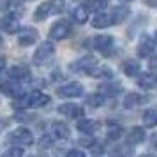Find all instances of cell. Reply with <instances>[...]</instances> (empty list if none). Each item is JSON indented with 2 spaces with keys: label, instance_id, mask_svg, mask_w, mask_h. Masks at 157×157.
Masks as SVG:
<instances>
[{
  "label": "cell",
  "instance_id": "cell-5",
  "mask_svg": "<svg viewBox=\"0 0 157 157\" xmlns=\"http://www.w3.org/2000/svg\"><path fill=\"white\" fill-rule=\"evenodd\" d=\"M9 141L14 143V145H32L34 143V134H32V131L25 127H20L13 131L11 136H9Z\"/></svg>",
  "mask_w": 157,
  "mask_h": 157
},
{
  "label": "cell",
  "instance_id": "cell-11",
  "mask_svg": "<svg viewBox=\"0 0 157 157\" xmlns=\"http://www.w3.org/2000/svg\"><path fill=\"white\" fill-rule=\"evenodd\" d=\"M92 65H95V58L94 57H83L76 60L74 64H71V71H76V72H86Z\"/></svg>",
  "mask_w": 157,
  "mask_h": 157
},
{
  "label": "cell",
  "instance_id": "cell-13",
  "mask_svg": "<svg viewBox=\"0 0 157 157\" xmlns=\"http://www.w3.org/2000/svg\"><path fill=\"white\" fill-rule=\"evenodd\" d=\"M145 140V131L143 127H132L129 129L127 136H125V141L127 145H138V143H141Z\"/></svg>",
  "mask_w": 157,
  "mask_h": 157
},
{
  "label": "cell",
  "instance_id": "cell-25",
  "mask_svg": "<svg viewBox=\"0 0 157 157\" xmlns=\"http://www.w3.org/2000/svg\"><path fill=\"white\" fill-rule=\"evenodd\" d=\"M127 16H129V7L127 6H120V7H117L113 11V14H111V21L113 23H122Z\"/></svg>",
  "mask_w": 157,
  "mask_h": 157
},
{
  "label": "cell",
  "instance_id": "cell-8",
  "mask_svg": "<svg viewBox=\"0 0 157 157\" xmlns=\"http://www.w3.org/2000/svg\"><path fill=\"white\" fill-rule=\"evenodd\" d=\"M58 113L67 118H79V117H83V108L76 106L72 102H65L62 106H58Z\"/></svg>",
  "mask_w": 157,
  "mask_h": 157
},
{
  "label": "cell",
  "instance_id": "cell-18",
  "mask_svg": "<svg viewBox=\"0 0 157 157\" xmlns=\"http://www.w3.org/2000/svg\"><path fill=\"white\" fill-rule=\"evenodd\" d=\"M85 74L92 76V78H111V76H113L108 67H97V65H92Z\"/></svg>",
  "mask_w": 157,
  "mask_h": 157
},
{
  "label": "cell",
  "instance_id": "cell-28",
  "mask_svg": "<svg viewBox=\"0 0 157 157\" xmlns=\"http://www.w3.org/2000/svg\"><path fill=\"white\" fill-rule=\"evenodd\" d=\"M122 136V127L120 125H109L108 131V140H118Z\"/></svg>",
  "mask_w": 157,
  "mask_h": 157
},
{
  "label": "cell",
  "instance_id": "cell-17",
  "mask_svg": "<svg viewBox=\"0 0 157 157\" xmlns=\"http://www.w3.org/2000/svg\"><path fill=\"white\" fill-rule=\"evenodd\" d=\"M50 102V95L41 92H32V97H30V108H41L46 106Z\"/></svg>",
  "mask_w": 157,
  "mask_h": 157
},
{
  "label": "cell",
  "instance_id": "cell-21",
  "mask_svg": "<svg viewBox=\"0 0 157 157\" xmlns=\"http://www.w3.org/2000/svg\"><path fill=\"white\" fill-rule=\"evenodd\" d=\"M122 69H124V72H125L127 76L132 78V76H138V74H140V69H141V67H140V64H138L136 60H125L124 65H122Z\"/></svg>",
  "mask_w": 157,
  "mask_h": 157
},
{
  "label": "cell",
  "instance_id": "cell-16",
  "mask_svg": "<svg viewBox=\"0 0 157 157\" xmlns=\"http://www.w3.org/2000/svg\"><path fill=\"white\" fill-rule=\"evenodd\" d=\"M143 125L145 127H155L157 124V109H154V108H148V109H145L143 111Z\"/></svg>",
  "mask_w": 157,
  "mask_h": 157
},
{
  "label": "cell",
  "instance_id": "cell-34",
  "mask_svg": "<svg viewBox=\"0 0 157 157\" xmlns=\"http://www.w3.org/2000/svg\"><path fill=\"white\" fill-rule=\"evenodd\" d=\"M39 143H41V147H50V145H51V138H48V136L44 138V136H43Z\"/></svg>",
  "mask_w": 157,
  "mask_h": 157
},
{
  "label": "cell",
  "instance_id": "cell-27",
  "mask_svg": "<svg viewBox=\"0 0 157 157\" xmlns=\"http://www.w3.org/2000/svg\"><path fill=\"white\" fill-rule=\"evenodd\" d=\"M138 85L143 86V88H152V86H154V74H152V72L145 74L143 78L138 79Z\"/></svg>",
  "mask_w": 157,
  "mask_h": 157
},
{
  "label": "cell",
  "instance_id": "cell-31",
  "mask_svg": "<svg viewBox=\"0 0 157 157\" xmlns=\"http://www.w3.org/2000/svg\"><path fill=\"white\" fill-rule=\"evenodd\" d=\"M2 157H23V148L21 147H13V148H9Z\"/></svg>",
  "mask_w": 157,
  "mask_h": 157
},
{
  "label": "cell",
  "instance_id": "cell-4",
  "mask_svg": "<svg viewBox=\"0 0 157 157\" xmlns=\"http://www.w3.org/2000/svg\"><path fill=\"white\" fill-rule=\"evenodd\" d=\"M57 95L65 97V99H72V97H79L83 95V85L78 81H71V83H65V85L58 86L57 88Z\"/></svg>",
  "mask_w": 157,
  "mask_h": 157
},
{
  "label": "cell",
  "instance_id": "cell-24",
  "mask_svg": "<svg viewBox=\"0 0 157 157\" xmlns=\"http://www.w3.org/2000/svg\"><path fill=\"white\" fill-rule=\"evenodd\" d=\"M30 97H32V94L16 95L14 102H13V108H16V109H27V108H30Z\"/></svg>",
  "mask_w": 157,
  "mask_h": 157
},
{
  "label": "cell",
  "instance_id": "cell-35",
  "mask_svg": "<svg viewBox=\"0 0 157 157\" xmlns=\"http://www.w3.org/2000/svg\"><path fill=\"white\" fill-rule=\"evenodd\" d=\"M4 69H6V58L0 57V71H4Z\"/></svg>",
  "mask_w": 157,
  "mask_h": 157
},
{
  "label": "cell",
  "instance_id": "cell-29",
  "mask_svg": "<svg viewBox=\"0 0 157 157\" xmlns=\"http://www.w3.org/2000/svg\"><path fill=\"white\" fill-rule=\"evenodd\" d=\"M88 101H90V106L99 108V106H102V104H104V95H102V94H97V95H90V97H88Z\"/></svg>",
  "mask_w": 157,
  "mask_h": 157
},
{
  "label": "cell",
  "instance_id": "cell-14",
  "mask_svg": "<svg viewBox=\"0 0 157 157\" xmlns=\"http://www.w3.org/2000/svg\"><path fill=\"white\" fill-rule=\"evenodd\" d=\"M71 18H72V21H76V23H86V20H88V9L85 6H81V4L74 6L71 11Z\"/></svg>",
  "mask_w": 157,
  "mask_h": 157
},
{
  "label": "cell",
  "instance_id": "cell-15",
  "mask_svg": "<svg viewBox=\"0 0 157 157\" xmlns=\"http://www.w3.org/2000/svg\"><path fill=\"white\" fill-rule=\"evenodd\" d=\"M51 132H53V136L58 138V140L69 138V127L65 125L64 122H53V124H51Z\"/></svg>",
  "mask_w": 157,
  "mask_h": 157
},
{
  "label": "cell",
  "instance_id": "cell-19",
  "mask_svg": "<svg viewBox=\"0 0 157 157\" xmlns=\"http://www.w3.org/2000/svg\"><path fill=\"white\" fill-rule=\"evenodd\" d=\"M0 92L4 94V95L14 97V95H18V85H14L13 81H6V79H0Z\"/></svg>",
  "mask_w": 157,
  "mask_h": 157
},
{
  "label": "cell",
  "instance_id": "cell-37",
  "mask_svg": "<svg viewBox=\"0 0 157 157\" xmlns=\"http://www.w3.org/2000/svg\"><path fill=\"white\" fill-rule=\"evenodd\" d=\"M141 157H152V155H148V154H145V155H141Z\"/></svg>",
  "mask_w": 157,
  "mask_h": 157
},
{
  "label": "cell",
  "instance_id": "cell-32",
  "mask_svg": "<svg viewBox=\"0 0 157 157\" xmlns=\"http://www.w3.org/2000/svg\"><path fill=\"white\" fill-rule=\"evenodd\" d=\"M127 154H129L127 147H115V148L111 150V155L113 157H127Z\"/></svg>",
  "mask_w": 157,
  "mask_h": 157
},
{
  "label": "cell",
  "instance_id": "cell-2",
  "mask_svg": "<svg viewBox=\"0 0 157 157\" xmlns=\"http://www.w3.org/2000/svg\"><path fill=\"white\" fill-rule=\"evenodd\" d=\"M53 57H55V46L51 43H43L39 48H37V51L34 53V65H46L50 64L51 60H53Z\"/></svg>",
  "mask_w": 157,
  "mask_h": 157
},
{
  "label": "cell",
  "instance_id": "cell-9",
  "mask_svg": "<svg viewBox=\"0 0 157 157\" xmlns=\"http://www.w3.org/2000/svg\"><path fill=\"white\" fill-rule=\"evenodd\" d=\"M18 27H20V23H18V18L14 14H7L0 18V30H4L7 34H16Z\"/></svg>",
  "mask_w": 157,
  "mask_h": 157
},
{
  "label": "cell",
  "instance_id": "cell-22",
  "mask_svg": "<svg viewBox=\"0 0 157 157\" xmlns=\"http://www.w3.org/2000/svg\"><path fill=\"white\" fill-rule=\"evenodd\" d=\"M78 129L81 132H86V134H92L99 129V122H94V120H79L78 122Z\"/></svg>",
  "mask_w": 157,
  "mask_h": 157
},
{
  "label": "cell",
  "instance_id": "cell-3",
  "mask_svg": "<svg viewBox=\"0 0 157 157\" xmlns=\"http://www.w3.org/2000/svg\"><path fill=\"white\" fill-rule=\"evenodd\" d=\"M72 34V25L67 20H58L51 25L50 29V37L55 41H64Z\"/></svg>",
  "mask_w": 157,
  "mask_h": 157
},
{
  "label": "cell",
  "instance_id": "cell-12",
  "mask_svg": "<svg viewBox=\"0 0 157 157\" xmlns=\"http://www.w3.org/2000/svg\"><path fill=\"white\" fill-rule=\"evenodd\" d=\"M109 25H113V21H111V16L106 14V13H95V16L92 18V27L94 29H106V27H109Z\"/></svg>",
  "mask_w": 157,
  "mask_h": 157
},
{
  "label": "cell",
  "instance_id": "cell-36",
  "mask_svg": "<svg viewBox=\"0 0 157 157\" xmlns=\"http://www.w3.org/2000/svg\"><path fill=\"white\" fill-rule=\"evenodd\" d=\"M147 2H148V6H152V7L155 6V0H147Z\"/></svg>",
  "mask_w": 157,
  "mask_h": 157
},
{
  "label": "cell",
  "instance_id": "cell-26",
  "mask_svg": "<svg viewBox=\"0 0 157 157\" xmlns=\"http://www.w3.org/2000/svg\"><path fill=\"white\" fill-rule=\"evenodd\" d=\"M145 97L140 95V94H127L125 95V99H124V106L125 108H136L138 104H141Z\"/></svg>",
  "mask_w": 157,
  "mask_h": 157
},
{
  "label": "cell",
  "instance_id": "cell-33",
  "mask_svg": "<svg viewBox=\"0 0 157 157\" xmlns=\"http://www.w3.org/2000/svg\"><path fill=\"white\" fill-rule=\"evenodd\" d=\"M65 157H85V154H83L81 150L72 148V150H69V152H67V155H65Z\"/></svg>",
  "mask_w": 157,
  "mask_h": 157
},
{
  "label": "cell",
  "instance_id": "cell-10",
  "mask_svg": "<svg viewBox=\"0 0 157 157\" xmlns=\"http://www.w3.org/2000/svg\"><path fill=\"white\" fill-rule=\"evenodd\" d=\"M92 43H94V48L95 50L102 51V53H108V51L113 48L115 41H113V37H109V36H97V37H94Z\"/></svg>",
  "mask_w": 157,
  "mask_h": 157
},
{
  "label": "cell",
  "instance_id": "cell-1",
  "mask_svg": "<svg viewBox=\"0 0 157 157\" xmlns=\"http://www.w3.org/2000/svg\"><path fill=\"white\" fill-rule=\"evenodd\" d=\"M64 7H65V0H48V2L41 4V6L36 9L34 18H36L37 21H43V20H46L48 16H53V14L62 13Z\"/></svg>",
  "mask_w": 157,
  "mask_h": 157
},
{
  "label": "cell",
  "instance_id": "cell-30",
  "mask_svg": "<svg viewBox=\"0 0 157 157\" xmlns=\"http://www.w3.org/2000/svg\"><path fill=\"white\" fill-rule=\"evenodd\" d=\"M106 6V0H90L88 6H85L86 9H94V11H101V9Z\"/></svg>",
  "mask_w": 157,
  "mask_h": 157
},
{
  "label": "cell",
  "instance_id": "cell-7",
  "mask_svg": "<svg viewBox=\"0 0 157 157\" xmlns=\"http://www.w3.org/2000/svg\"><path fill=\"white\" fill-rule=\"evenodd\" d=\"M154 51H155V43H154V39L150 36H145L140 39V46H138V55L143 58L147 57H152L154 55Z\"/></svg>",
  "mask_w": 157,
  "mask_h": 157
},
{
  "label": "cell",
  "instance_id": "cell-20",
  "mask_svg": "<svg viewBox=\"0 0 157 157\" xmlns=\"http://www.w3.org/2000/svg\"><path fill=\"white\" fill-rule=\"evenodd\" d=\"M29 76V69L25 65H14L9 69V78L11 79H25Z\"/></svg>",
  "mask_w": 157,
  "mask_h": 157
},
{
  "label": "cell",
  "instance_id": "cell-6",
  "mask_svg": "<svg viewBox=\"0 0 157 157\" xmlns=\"http://www.w3.org/2000/svg\"><path fill=\"white\" fill-rule=\"evenodd\" d=\"M16 36H18V43L21 46H30V44H34L37 41V30L25 27L21 30H16Z\"/></svg>",
  "mask_w": 157,
  "mask_h": 157
},
{
  "label": "cell",
  "instance_id": "cell-23",
  "mask_svg": "<svg viewBox=\"0 0 157 157\" xmlns=\"http://www.w3.org/2000/svg\"><path fill=\"white\" fill-rule=\"evenodd\" d=\"M122 92V86L118 83H104L99 86V94L102 95H117Z\"/></svg>",
  "mask_w": 157,
  "mask_h": 157
},
{
  "label": "cell",
  "instance_id": "cell-38",
  "mask_svg": "<svg viewBox=\"0 0 157 157\" xmlns=\"http://www.w3.org/2000/svg\"><path fill=\"white\" fill-rule=\"evenodd\" d=\"M0 44H2V37H0Z\"/></svg>",
  "mask_w": 157,
  "mask_h": 157
}]
</instances>
